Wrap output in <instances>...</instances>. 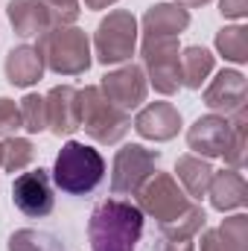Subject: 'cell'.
Masks as SVG:
<instances>
[{
    "mask_svg": "<svg viewBox=\"0 0 248 251\" xmlns=\"http://www.w3.org/2000/svg\"><path fill=\"white\" fill-rule=\"evenodd\" d=\"M143 234V213L128 199L111 196L91 210L88 240L91 251H134Z\"/></svg>",
    "mask_w": 248,
    "mask_h": 251,
    "instance_id": "cell-1",
    "label": "cell"
},
{
    "mask_svg": "<svg viewBox=\"0 0 248 251\" xmlns=\"http://www.w3.org/2000/svg\"><path fill=\"white\" fill-rule=\"evenodd\" d=\"M50 178L67 196H88L105 178V158L99 155V149H94L88 143L67 140L56 155Z\"/></svg>",
    "mask_w": 248,
    "mask_h": 251,
    "instance_id": "cell-2",
    "label": "cell"
},
{
    "mask_svg": "<svg viewBox=\"0 0 248 251\" xmlns=\"http://www.w3.org/2000/svg\"><path fill=\"white\" fill-rule=\"evenodd\" d=\"M35 50H38L44 67H50L59 76H82L91 67V41H88V32L79 29L76 24H70V26L53 24L47 32L38 35Z\"/></svg>",
    "mask_w": 248,
    "mask_h": 251,
    "instance_id": "cell-3",
    "label": "cell"
},
{
    "mask_svg": "<svg viewBox=\"0 0 248 251\" xmlns=\"http://www.w3.org/2000/svg\"><path fill=\"white\" fill-rule=\"evenodd\" d=\"M79 128L97 143H120L131 128V117L102 97L99 85H88L79 91Z\"/></svg>",
    "mask_w": 248,
    "mask_h": 251,
    "instance_id": "cell-4",
    "label": "cell"
},
{
    "mask_svg": "<svg viewBox=\"0 0 248 251\" xmlns=\"http://www.w3.org/2000/svg\"><path fill=\"white\" fill-rule=\"evenodd\" d=\"M140 59H143L146 82L158 94H164V97L178 94V88H181V44L175 35L143 38Z\"/></svg>",
    "mask_w": 248,
    "mask_h": 251,
    "instance_id": "cell-5",
    "label": "cell"
},
{
    "mask_svg": "<svg viewBox=\"0 0 248 251\" xmlns=\"http://www.w3.org/2000/svg\"><path fill=\"white\" fill-rule=\"evenodd\" d=\"M137 50V18L128 9L108 12L94 32V56L99 64H123Z\"/></svg>",
    "mask_w": 248,
    "mask_h": 251,
    "instance_id": "cell-6",
    "label": "cell"
},
{
    "mask_svg": "<svg viewBox=\"0 0 248 251\" xmlns=\"http://www.w3.org/2000/svg\"><path fill=\"white\" fill-rule=\"evenodd\" d=\"M134 196H137L140 213L158 219V225H167V222L184 216L187 210L193 207V199L178 187V181L170 173H158V170L152 173V178L137 190Z\"/></svg>",
    "mask_w": 248,
    "mask_h": 251,
    "instance_id": "cell-7",
    "label": "cell"
},
{
    "mask_svg": "<svg viewBox=\"0 0 248 251\" xmlns=\"http://www.w3.org/2000/svg\"><path fill=\"white\" fill-rule=\"evenodd\" d=\"M158 161H161V152L146 149L140 143L120 146L114 152V161H111V193L114 196H134L152 178V173L158 170Z\"/></svg>",
    "mask_w": 248,
    "mask_h": 251,
    "instance_id": "cell-8",
    "label": "cell"
},
{
    "mask_svg": "<svg viewBox=\"0 0 248 251\" xmlns=\"http://www.w3.org/2000/svg\"><path fill=\"white\" fill-rule=\"evenodd\" d=\"M12 201L15 207L29 216V219H44L56 207V193H53V178L47 170H29L18 173L12 181Z\"/></svg>",
    "mask_w": 248,
    "mask_h": 251,
    "instance_id": "cell-9",
    "label": "cell"
},
{
    "mask_svg": "<svg viewBox=\"0 0 248 251\" xmlns=\"http://www.w3.org/2000/svg\"><path fill=\"white\" fill-rule=\"evenodd\" d=\"M102 97L123 108V111H131V108H140L146 102V94H149V82H146V73L143 67L137 64H123L111 73L102 76V85H99Z\"/></svg>",
    "mask_w": 248,
    "mask_h": 251,
    "instance_id": "cell-10",
    "label": "cell"
},
{
    "mask_svg": "<svg viewBox=\"0 0 248 251\" xmlns=\"http://www.w3.org/2000/svg\"><path fill=\"white\" fill-rule=\"evenodd\" d=\"M246 97H248L246 76L240 70H231V67L219 70L213 76V82L204 88V105L213 114H222V117H231L240 108H246Z\"/></svg>",
    "mask_w": 248,
    "mask_h": 251,
    "instance_id": "cell-11",
    "label": "cell"
},
{
    "mask_svg": "<svg viewBox=\"0 0 248 251\" xmlns=\"http://www.w3.org/2000/svg\"><path fill=\"white\" fill-rule=\"evenodd\" d=\"M231 140V120L222 114H204L187 128V146L198 158H222Z\"/></svg>",
    "mask_w": 248,
    "mask_h": 251,
    "instance_id": "cell-12",
    "label": "cell"
},
{
    "mask_svg": "<svg viewBox=\"0 0 248 251\" xmlns=\"http://www.w3.org/2000/svg\"><path fill=\"white\" fill-rule=\"evenodd\" d=\"M131 126L140 137L164 143V140H173L181 131V111L173 102H149L137 111Z\"/></svg>",
    "mask_w": 248,
    "mask_h": 251,
    "instance_id": "cell-13",
    "label": "cell"
},
{
    "mask_svg": "<svg viewBox=\"0 0 248 251\" xmlns=\"http://www.w3.org/2000/svg\"><path fill=\"white\" fill-rule=\"evenodd\" d=\"M47 128L56 137H67L79 128V91L73 85H59L44 97Z\"/></svg>",
    "mask_w": 248,
    "mask_h": 251,
    "instance_id": "cell-14",
    "label": "cell"
},
{
    "mask_svg": "<svg viewBox=\"0 0 248 251\" xmlns=\"http://www.w3.org/2000/svg\"><path fill=\"white\" fill-rule=\"evenodd\" d=\"M190 26V9L178 6V3H155L146 9L140 29L143 38H161V35H181Z\"/></svg>",
    "mask_w": 248,
    "mask_h": 251,
    "instance_id": "cell-15",
    "label": "cell"
},
{
    "mask_svg": "<svg viewBox=\"0 0 248 251\" xmlns=\"http://www.w3.org/2000/svg\"><path fill=\"white\" fill-rule=\"evenodd\" d=\"M6 15H9L15 35H21V38L41 35L53 26V15L44 6V0H9Z\"/></svg>",
    "mask_w": 248,
    "mask_h": 251,
    "instance_id": "cell-16",
    "label": "cell"
},
{
    "mask_svg": "<svg viewBox=\"0 0 248 251\" xmlns=\"http://www.w3.org/2000/svg\"><path fill=\"white\" fill-rule=\"evenodd\" d=\"M207 196H210V204H213L219 213L240 210V207H246V201H248V184H246V178H243L240 170H231V167L222 170V173L213 170Z\"/></svg>",
    "mask_w": 248,
    "mask_h": 251,
    "instance_id": "cell-17",
    "label": "cell"
},
{
    "mask_svg": "<svg viewBox=\"0 0 248 251\" xmlns=\"http://www.w3.org/2000/svg\"><path fill=\"white\" fill-rule=\"evenodd\" d=\"M3 70H6L9 85H15V88H32L44 76V62H41V56H38L35 47L21 44V47H12L6 53Z\"/></svg>",
    "mask_w": 248,
    "mask_h": 251,
    "instance_id": "cell-18",
    "label": "cell"
},
{
    "mask_svg": "<svg viewBox=\"0 0 248 251\" xmlns=\"http://www.w3.org/2000/svg\"><path fill=\"white\" fill-rule=\"evenodd\" d=\"M175 173H178V181L181 190L193 201L204 199L207 187H210V178H213V167L207 158H198V155H181L175 161Z\"/></svg>",
    "mask_w": 248,
    "mask_h": 251,
    "instance_id": "cell-19",
    "label": "cell"
},
{
    "mask_svg": "<svg viewBox=\"0 0 248 251\" xmlns=\"http://www.w3.org/2000/svg\"><path fill=\"white\" fill-rule=\"evenodd\" d=\"M213 64H216V56L207 47H198V44L184 47L181 50V85L190 91H198L213 73Z\"/></svg>",
    "mask_w": 248,
    "mask_h": 251,
    "instance_id": "cell-20",
    "label": "cell"
},
{
    "mask_svg": "<svg viewBox=\"0 0 248 251\" xmlns=\"http://www.w3.org/2000/svg\"><path fill=\"white\" fill-rule=\"evenodd\" d=\"M216 53L231 64H246L248 62V29L243 24L222 26L216 32Z\"/></svg>",
    "mask_w": 248,
    "mask_h": 251,
    "instance_id": "cell-21",
    "label": "cell"
},
{
    "mask_svg": "<svg viewBox=\"0 0 248 251\" xmlns=\"http://www.w3.org/2000/svg\"><path fill=\"white\" fill-rule=\"evenodd\" d=\"M35 158V143L29 137H3L0 140V167L6 173H24Z\"/></svg>",
    "mask_w": 248,
    "mask_h": 251,
    "instance_id": "cell-22",
    "label": "cell"
},
{
    "mask_svg": "<svg viewBox=\"0 0 248 251\" xmlns=\"http://www.w3.org/2000/svg\"><path fill=\"white\" fill-rule=\"evenodd\" d=\"M231 120V140H228V149H225V164L231 170H243L248 158V108H240L237 114L228 117Z\"/></svg>",
    "mask_w": 248,
    "mask_h": 251,
    "instance_id": "cell-23",
    "label": "cell"
},
{
    "mask_svg": "<svg viewBox=\"0 0 248 251\" xmlns=\"http://www.w3.org/2000/svg\"><path fill=\"white\" fill-rule=\"evenodd\" d=\"M204 225H207V213H204L201 204L193 201V207L187 210L184 216H178V219H173L167 225H158V228H161L164 240H193L198 231H204Z\"/></svg>",
    "mask_w": 248,
    "mask_h": 251,
    "instance_id": "cell-24",
    "label": "cell"
},
{
    "mask_svg": "<svg viewBox=\"0 0 248 251\" xmlns=\"http://www.w3.org/2000/svg\"><path fill=\"white\" fill-rule=\"evenodd\" d=\"M9 251H64V243L59 237L35 228H21L9 237Z\"/></svg>",
    "mask_w": 248,
    "mask_h": 251,
    "instance_id": "cell-25",
    "label": "cell"
},
{
    "mask_svg": "<svg viewBox=\"0 0 248 251\" xmlns=\"http://www.w3.org/2000/svg\"><path fill=\"white\" fill-rule=\"evenodd\" d=\"M18 108H21V123H24V128L29 134H41L47 128V105H44V97L26 94L18 102Z\"/></svg>",
    "mask_w": 248,
    "mask_h": 251,
    "instance_id": "cell-26",
    "label": "cell"
},
{
    "mask_svg": "<svg viewBox=\"0 0 248 251\" xmlns=\"http://www.w3.org/2000/svg\"><path fill=\"white\" fill-rule=\"evenodd\" d=\"M216 234L222 237V243L231 251H248V216L246 213H234V216L222 219Z\"/></svg>",
    "mask_w": 248,
    "mask_h": 251,
    "instance_id": "cell-27",
    "label": "cell"
},
{
    "mask_svg": "<svg viewBox=\"0 0 248 251\" xmlns=\"http://www.w3.org/2000/svg\"><path fill=\"white\" fill-rule=\"evenodd\" d=\"M18 128H24L18 102L9 97H0V137H12Z\"/></svg>",
    "mask_w": 248,
    "mask_h": 251,
    "instance_id": "cell-28",
    "label": "cell"
},
{
    "mask_svg": "<svg viewBox=\"0 0 248 251\" xmlns=\"http://www.w3.org/2000/svg\"><path fill=\"white\" fill-rule=\"evenodd\" d=\"M44 6L50 9L53 24H64V26L76 24V21H79V15H82L79 0H44Z\"/></svg>",
    "mask_w": 248,
    "mask_h": 251,
    "instance_id": "cell-29",
    "label": "cell"
},
{
    "mask_svg": "<svg viewBox=\"0 0 248 251\" xmlns=\"http://www.w3.org/2000/svg\"><path fill=\"white\" fill-rule=\"evenodd\" d=\"M219 15H222V18L243 21L248 15V0H219Z\"/></svg>",
    "mask_w": 248,
    "mask_h": 251,
    "instance_id": "cell-30",
    "label": "cell"
},
{
    "mask_svg": "<svg viewBox=\"0 0 248 251\" xmlns=\"http://www.w3.org/2000/svg\"><path fill=\"white\" fill-rule=\"evenodd\" d=\"M198 251H231V249L222 243V237H219L216 231H204V234H201V249Z\"/></svg>",
    "mask_w": 248,
    "mask_h": 251,
    "instance_id": "cell-31",
    "label": "cell"
},
{
    "mask_svg": "<svg viewBox=\"0 0 248 251\" xmlns=\"http://www.w3.org/2000/svg\"><path fill=\"white\" fill-rule=\"evenodd\" d=\"M164 251H196L190 240H167L164 243Z\"/></svg>",
    "mask_w": 248,
    "mask_h": 251,
    "instance_id": "cell-32",
    "label": "cell"
},
{
    "mask_svg": "<svg viewBox=\"0 0 248 251\" xmlns=\"http://www.w3.org/2000/svg\"><path fill=\"white\" fill-rule=\"evenodd\" d=\"M117 0H85V6L88 9H94V12H99V9H108V6H114Z\"/></svg>",
    "mask_w": 248,
    "mask_h": 251,
    "instance_id": "cell-33",
    "label": "cell"
},
{
    "mask_svg": "<svg viewBox=\"0 0 248 251\" xmlns=\"http://www.w3.org/2000/svg\"><path fill=\"white\" fill-rule=\"evenodd\" d=\"M178 6H184V9H201V6H207L210 0H175Z\"/></svg>",
    "mask_w": 248,
    "mask_h": 251,
    "instance_id": "cell-34",
    "label": "cell"
}]
</instances>
